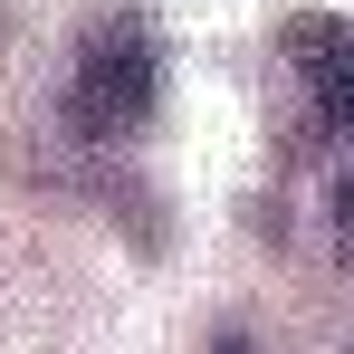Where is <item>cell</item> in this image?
Returning <instances> with one entry per match:
<instances>
[{
	"instance_id": "1",
	"label": "cell",
	"mask_w": 354,
	"mask_h": 354,
	"mask_svg": "<svg viewBox=\"0 0 354 354\" xmlns=\"http://www.w3.org/2000/svg\"><path fill=\"white\" fill-rule=\"evenodd\" d=\"M268 115L288 153H326L354 124V29L345 19H288L278 29V58H268Z\"/></svg>"
},
{
	"instance_id": "2",
	"label": "cell",
	"mask_w": 354,
	"mask_h": 354,
	"mask_svg": "<svg viewBox=\"0 0 354 354\" xmlns=\"http://www.w3.org/2000/svg\"><path fill=\"white\" fill-rule=\"evenodd\" d=\"M153 96H163V48H153L144 19H106L77 48V67H67V124L96 134V144L134 134V124L153 115Z\"/></svg>"
},
{
	"instance_id": "3",
	"label": "cell",
	"mask_w": 354,
	"mask_h": 354,
	"mask_svg": "<svg viewBox=\"0 0 354 354\" xmlns=\"http://www.w3.org/2000/svg\"><path fill=\"white\" fill-rule=\"evenodd\" d=\"M335 221H345V259H354V182H345V201H335Z\"/></svg>"
}]
</instances>
